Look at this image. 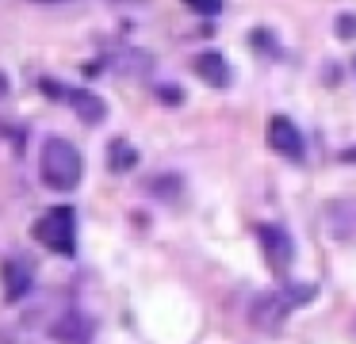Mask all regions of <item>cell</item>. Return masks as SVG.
Instances as JSON below:
<instances>
[{
  "instance_id": "6da1fadb",
  "label": "cell",
  "mask_w": 356,
  "mask_h": 344,
  "mask_svg": "<svg viewBox=\"0 0 356 344\" xmlns=\"http://www.w3.org/2000/svg\"><path fill=\"white\" fill-rule=\"evenodd\" d=\"M39 172H42V180H47L54 191H73V188L81 183L85 161H81L77 145H70L65 138H50V142L42 145Z\"/></svg>"
},
{
  "instance_id": "7a4b0ae2",
  "label": "cell",
  "mask_w": 356,
  "mask_h": 344,
  "mask_svg": "<svg viewBox=\"0 0 356 344\" xmlns=\"http://www.w3.org/2000/svg\"><path fill=\"white\" fill-rule=\"evenodd\" d=\"M314 295V287H284V290H268V295H257L253 302H249V321H253L257 329H280L287 321V313H291L295 302H307V298Z\"/></svg>"
},
{
  "instance_id": "3957f363",
  "label": "cell",
  "mask_w": 356,
  "mask_h": 344,
  "mask_svg": "<svg viewBox=\"0 0 356 344\" xmlns=\"http://www.w3.org/2000/svg\"><path fill=\"white\" fill-rule=\"evenodd\" d=\"M35 241L47 245L50 252H58V256H73V249H77V218H73L70 206H54V211H47L39 222H35Z\"/></svg>"
},
{
  "instance_id": "277c9868",
  "label": "cell",
  "mask_w": 356,
  "mask_h": 344,
  "mask_svg": "<svg viewBox=\"0 0 356 344\" xmlns=\"http://www.w3.org/2000/svg\"><path fill=\"white\" fill-rule=\"evenodd\" d=\"M42 88H47L50 96H58V104L73 107V111L81 115V122H88V126L104 122V115H108V104L96 99L92 92H85V88H62V84H54V81H42Z\"/></svg>"
},
{
  "instance_id": "5b68a950",
  "label": "cell",
  "mask_w": 356,
  "mask_h": 344,
  "mask_svg": "<svg viewBox=\"0 0 356 344\" xmlns=\"http://www.w3.org/2000/svg\"><path fill=\"white\" fill-rule=\"evenodd\" d=\"M268 145L276 153H284L287 161H302V134L295 130V122L291 119H284V115H276V119L268 122Z\"/></svg>"
},
{
  "instance_id": "8992f818",
  "label": "cell",
  "mask_w": 356,
  "mask_h": 344,
  "mask_svg": "<svg viewBox=\"0 0 356 344\" xmlns=\"http://www.w3.org/2000/svg\"><path fill=\"white\" fill-rule=\"evenodd\" d=\"M50 336L62 341V344H88V341H92V318L81 313V310H65L62 318L54 321Z\"/></svg>"
},
{
  "instance_id": "52a82bcc",
  "label": "cell",
  "mask_w": 356,
  "mask_h": 344,
  "mask_svg": "<svg viewBox=\"0 0 356 344\" xmlns=\"http://www.w3.org/2000/svg\"><path fill=\"white\" fill-rule=\"evenodd\" d=\"M257 237H261L264 252H268V264L276 268H287L291 264V237L284 234V226H272V222H261L257 226Z\"/></svg>"
},
{
  "instance_id": "ba28073f",
  "label": "cell",
  "mask_w": 356,
  "mask_h": 344,
  "mask_svg": "<svg viewBox=\"0 0 356 344\" xmlns=\"http://www.w3.org/2000/svg\"><path fill=\"white\" fill-rule=\"evenodd\" d=\"M192 69L203 84H211V88H226V84H230V61L218 50H203L200 58L192 61Z\"/></svg>"
},
{
  "instance_id": "9c48e42d",
  "label": "cell",
  "mask_w": 356,
  "mask_h": 344,
  "mask_svg": "<svg viewBox=\"0 0 356 344\" xmlns=\"http://www.w3.org/2000/svg\"><path fill=\"white\" fill-rule=\"evenodd\" d=\"M31 268L19 264V260H12V264H4V298L8 302H19V298L31 290Z\"/></svg>"
},
{
  "instance_id": "30bf717a",
  "label": "cell",
  "mask_w": 356,
  "mask_h": 344,
  "mask_svg": "<svg viewBox=\"0 0 356 344\" xmlns=\"http://www.w3.org/2000/svg\"><path fill=\"white\" fill-rule=\"evenodd\" d=\"M134 165H138V149H134L127 138H115V142L108 145V168L111 172H131Z\"/></svg>"
},
{
  "instance_id": "8fae6325",
  "label": "cell",
  "mask_w": 356,
  "mask_h": 344,
  "mask_svg": "<svg viewBox=\"0 0 356 344\" xmlns=\"http://www.w3.org/2000/svg\"><path fill=\"white\" fill-rule=\"evenodd\" d=\"M123 73L127 76H146L149 69H154V54H146V50H131V54H123Z\"/></svg>"
},
{
  "instance_id": "7c38bea8",
  "label": "cell",
  "mask_w": 356,
  "mask_h": 344,
  "mask_svg": "<svg viewBox=\"0 0 356 344\" xmlns=\"http://www.w3.org/2000/svg\"><path fill=\"white\" fill-rule=\"evenodd\" d=\"M149 191H154L157 199H177L180 180H177V176H165V180H154V183H149Z\"/></svg>"
},
{
  "instance_id": "4fadbf2b",
  "label": "cell",
  "mask_w": 356,
  "mask_h": 344,
  "mask_svg": "<svg viewBox=\"0 0 356 344\" xmlns=\"http://www.w3.org/2000/svg\"><path fill=\"white\" fill-rule=\"evenodd\" d=\"M192 12H200V15H218L222 12V0H184Z\"/></svg>"
},
{
  "instance_id": "5bb4252c",
  "label": "cell",
  "mask_w": 356,
  "mask_h": 344,
  "mask_svg": "<svg viewBox=\"0 0 356 344\" xmlns=\"http://www.w3.org/2000/svg\"><path fill=\"white\" fill-rule=\"evenodd\" d=\"M157 99H161V104H169V107H177V104H180V88L165 84V88H157Z\"/></svg>"
},
{
  "instance_id": "9a60e30c",
  "label": "cell",
  "mask_w": 356,
  "mask_h": 344,
  "mask_svg": "<svg viewBox=\"0 0 356 344\" xmlns=\"http://www.w3.org/2000/svg\"><path fill=\"white\" fill-rule=\"evenodd\" d=\"M337 35H341V38L356 35V19H353V15H341V19H337Z\"/></svg>"
},
{
  "instance_id": "2e32d148",
  "label": "cell",
  "mask_w": 356,
  "mask_h": 344,
  "mask_svg": "<svg viewBox=\"0 0 356 344\" xmlns=\"http://www.w3.org/2000/svg\"><path fill=\"white\" fill-rule=\"evenodd\" d=\"M31 4H42V8H47V4H65V0H31Z\"/></svg>"
},
{
  "instance_id": "e0dca14e",
  "label": "cell",
  "mask_w": 356,
  "mask_h": 344,
  "mask_svg": "<svg viewBox=\"0 0 356 344\" xmlns=\"http://www.w3.org/2000/svg\"><path fill=\"white\" fill-rule=\"evenodd\" d=\"M4 92H8V81H4V76H0V96H4Z\"/></svg>"
},
{
  "instance_id": "ac0fdd59",
  "label": "cell",
  "mask_w": 356,
  "mask_h": 344,
  "mask_svg": "<svg viewBox=\"0 0 356 344\" xmlns=\"http://www.w3.org/2000/svg\"><path fill=\"white\" fill-rule=\"evenodd\" d=\"M348 161H356V149H353V153H348Z\"/></svg>"
}]
</instances>
